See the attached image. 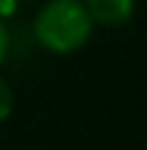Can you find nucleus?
<instances>
[{"label":"nucleus","instance_id":"1","mask_svg":"<svg viewBox=\"0 0 147 150\" xmlns=\"http://www.w3.org/2000/svg\"><path fill=\"white\" fill-rule=\"evenodd\" d=\"M92 26L84 0H46L35 15L37 43L55 55L78 52L92 38Z\"/></svg>","mask_w":147,"mask_h":150},{"label":"nucleus","instance_id":"2","mask_svg":"<svg viewBox=\"0 0 147 150\" xmlns=\"http://www.w3.org/2000/svg\"><path fill=\"white\" fill-rule=\"evenodd\" d=\"M84 6L92 23H101V26H121L136 12V0H84Z\"/></svg>","mask_w":147,"mask_h":150},{"label":"nucleus","instance_id":"3","mask_svg":"<svg viewBox=\"0 0 147 150\" xmlns=\"http://www.w3.org/2000/svg\"><path fill=\"white\" fill-rule=\"evenodd\" d=\"M12 107H15V93H12L9 81L0 75V121H6L12 115Z\"/></svg>","mask_w":147,"mask_h":150},{"label":"nucleus","instance_id":"4","mask_svg":"<svg viewBox=\"0 0 147 150\" xmlns=\"http://www.w3.org/2000/svg\"><path fill=\"white\" fill-rule=\"evenodd\" d=\"M6 52H9V29H6V23L0 18V64L6 61Z\"/></svg>","mask_w":147,"mask_h":150}]
</instances>
